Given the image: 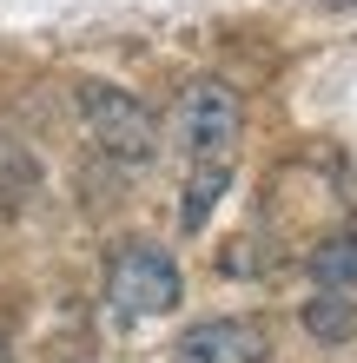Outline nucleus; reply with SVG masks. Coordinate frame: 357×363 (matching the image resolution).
I'll list each match as a JSON object with an SVG mask.
<instances>
[{
    "label": "nucleus",
    "instance_id": "7",
    "mask_svg": "<svg viewBox=\"0 0 357 363\" xmlns=\"http://www.w3.org/2000/svg\"><path fill=\"white\" fill-rule=\"evenodd\" d=\"M232 185V159L219 165H192V179H185V199H179V231H205L219 211V191Z\"/></svg>",
    "mask_w": 357,
    "mask_h": 363
},
{
    "label": "nucleus",
    "instance_id": "8",
    "mask_svg": "<svg viewBox=\"0 0 357 363\" xmlns=\"http://www.w3.org/2000/svg\"><path fill=\"white\" fill-rule=\"evenodd\" d=\"M318 7H357V0H318Z\"/></svg>",
    "mask_w": 357,
    "mask_h": 363
},
{
    "label": "nucleus",
    "instance_id": "4",
    "mask_svg": "<svg viewBox=\"0 0 357 363\" xmlns=\"http://www.w3.org/2000/svg\"><path fill=\"white\" fill-rule=\"evenodd\" d=\"M271 337L251 317H205L179 337V363H265Z\"/></svg>",
    "mask_w": 357,
    "mask_h": 363
},
{
    "label": "nucleus",
    "instance_id": "1",
    "mask_svg": "<svg viewBox=\"0 0 357 363\" xmlns=\"http://www.w3.org/2000/svg\"><path fill=\"white\" fill-rule=\"evenodd\" d=\"M179 297H185V277H179V264L165 258L159 245L126 238V245L113 251V264H106V304H113L119 324L165 317V311H179Z\"/></svg>",
    "mask_w": 357,
    "mask_h": 363
},
{
    "label": "nucleus",
    "instance_id": "5",
    "mask_svg": "<svg viewBox=\"0 0 357 363\" xmlns=\"http://www.w3.org/2000/svg\"><path fill=\"white\" fill-rule=\"evenodd\" d=\"M304 277L324 284V291H357V225L324 231V238L304 251Z\"/></svg>",
    "mask_w": 357,
    "mask_h": 363
},
{
    "label": "nucleus",
    "instance_id": "9",
    "mask_svg": "<svg viewBox=\"0 0 357 363\" xmlns=\"http://www.w3.org/2000/svg\"><path fill=\"white\" fill-rule=\"evenodd\" d=\"M0 363H7V344H0Z\"/></svg>",
    "mask_w": 357,
    "mask_h": 363
},
{
    "label": "nucleus",
    "instance_id": "2",
    "mask_svg": "<svg viewBox=\"0 0 357 363\" xmlns=\"http://www.w3.org/2000/svg\"><path fill=\"white\" fill-rule=\"evenodd\" d=\"M79 119H87L93 145L113 165H153L159 159V119L145 113V99H133L113 79H79Z\"/></svg>",
    "mask_w": 357,
    "mask_h": 363
},
{
    "label": "nucleus",
    "instance_id": "6",
    "mask_svg": "<svg viewBox=\"0 0 357 363\" xmlns=\"http://www.w3.org/2000/svg\"><path fill=\"white\" fill-rule=\"evenodd\" d=\"M298 324H304V337H318V344H351L357 337V291H324L318 284V297H304V311H298Z\"/></svg>",
    "mask_w": 357,
    "mask_h": 363
},
{
    "label": "nucleus",
    "instance_id": "3",
    "mask_svg": "<svg viewBox=\"0 0 357 363\" xmlns=\"http://www.w3.org/2000/svg\"><path fill=\"white\" fill-rule=\"evenodd\" d=\"M172 139H179V152L192 165L232 159L238 139H245V99H238V86H225V79H192V86L179 93V106H172Z\"/></svg>",
    "mask_w": 357,
    "mask_h": 363
}]
</instances>
